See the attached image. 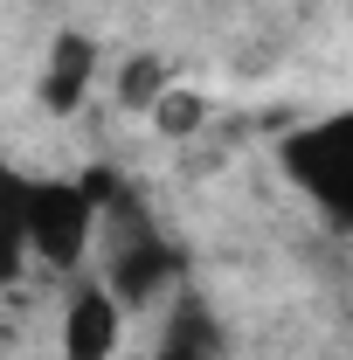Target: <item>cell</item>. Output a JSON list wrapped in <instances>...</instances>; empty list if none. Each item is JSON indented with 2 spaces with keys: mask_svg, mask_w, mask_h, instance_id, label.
Here are the masks:
<instances>
[{
  "mask_svg": "<svg viewBox=\"0 0 353 360\" xmlns=\"http://www.w3.org/2000/svg\"><path fill=\"white\" fill-rule=\"evenodd\" d=\"M284 174L298 180L333 222H347V208H353V125L347 118H319L305 132H291L284 139Z\"/></svg>",
  "mask_w": 353,
  "mask_h": 360,
  "instance_id": "2",
  "label": "cell"
},
{
  "mask_svg": "<svg viewBox=\"0 0 353 360\" xmlns=\"http://www.w3.org/2000/svg\"><path fill=\"white\" fill-rule=\"evenodd\" d=\"M180 277H187V257H180L174 243L132 208V236L118 243V257H111V284H104V291H111L118 305H132V312H139V305L180 291Z\"/></svg>",
  "mask_w": 353,
  "mask_h": 360,
  "instance_id": "3",
  "label": "cell"
},
{
  "mask_svg": "<svg viewBox=\"0 0 353 360\" xmlns=\"http://www.w3.org/2000/svg\"><path fill=\"white\" fill-rule=\"evenodd\" d=\"M167 84H174V77H167V63H160V56H132V63L118 70V97H125L132 111H153V97H160Z\"/></svg>",
  "mask_w": 353,
  "mask_h": 360,
  "instance_id": "9",
  "label": "cell"
},
{
  "mask_svg": "<svg viewBox=\"0 0 353 360\" xmlns=\"http://www.w3.org/2000/svg\"><path fill=\"white\" fill-rule=\"evenodd\" d=\"M97 201H90L84 180H28V201H21V236H28V257H42L49 270H77L97 236Z\"/></svg>",
  "mask_w": 353,
  "mask_h": 360,
  "instance_id": "1",
  "label": "cell"
},
{
  "mask_svg": "<svg viewBox=\"0 0 353 360\" xmlns=\"http://www.w3.org/2000/svg\"><path fill=\"white\" fill-rule=\"evenodd\" d=\"M222 319L215 305L187 284V291H174V312H167V326H160V347H153V360H222Z\"/></svg>",
  "mask_w": 353,
  "mask_h": 360,
  "instance_id": "6",
  "label": "cell"
},
{
  "mask_svg": "<svg viewBox=\"0 0 353 360\" xmlns=\"http://www.w3.org/2000/svg\"><path fill=\"white\" fill-rule=\"evenodd\" d=\"M90 84H97V42H90L84 28H63V35L49 42L42 84H35L42 111L49 118H77V104L90 97Z\"/></svg>",
  "mask_w": 353,
  "mask_h": 360,
  "instance_id": "5",
  "label": "cell"
},
{
  "mask_svg": "<svg viewBox=\"0 0 353 360\" xmlns=\"http://www.w3.org/2000/svg\"><path fill=\"white\" fill-rule=\"evenodd\" d=\"M125 333V305L104 284H77L63 305V360H111Z\"/></svg>",
  "mask_w": 353,
  "mask_h": 360,
  "instance_id": "4",
  "label": "cell"
},
{
  "mask_svg": "<svg viewBox=\"0 0 353 360\" xmlns=\"http://www.w3.org/2000/svg\"><path fill=\"white\" fill-rule=\"evenodd\" d=\"M21 201H28V180L0 160V291L21 277V257H28V236H21Z\"/></svg>",
  "mask_w": 353,
  "mask_h": 360,
  "instance_id": "7",
  "label": "cell"
},
{
  "mask_svg": "<svg viewBox=\"0 0 353 360\" xmlns=\"http://www.w3.org/2000/svg\"><path fill=\"white\" fill-rule=\"evenodd\" d=\"M153 132H167V139H194L201 132V118H208V97L201 90H180V84H167L160 97H153Z\"/></svg>",
  "mask_w": 353,
  "mask_h": 360,
  "instance_id": "8",
  "label": "cell"
}]
</instances>
